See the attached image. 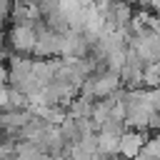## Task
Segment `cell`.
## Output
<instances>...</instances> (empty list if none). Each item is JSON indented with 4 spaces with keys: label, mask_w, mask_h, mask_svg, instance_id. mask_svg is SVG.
Instances as JSON below:
<instances>
[{
    "label": "cell",
    "mask_w": 160,
    "mask_h": 160,
    "mask_svg": "<svg viewBox=\"0 0 160 160\" xmlns=\"http://www.w3.org/2000/svg\"><path fill=\"white\" fill-rule=\"evenodd\" d=\"M40 155H45L42 142H35V140H20V142H15V160H38Z\"/></svg>",
    "instance_id": "obj_3"
},
{
    "label": "cell",
    "mask_w": 160,
    "mask_h": 160,
    "mask_svg": "<svg viewBox=\"0 0 160 160\" xmlns=\"http://www.w3.org/2000/svg\"><path fill=\"white\" fill-rule=\"evenodd\" d=\"M68 115L70 118H90L92 115V98H85V95L72 98L68 102Z\"/></svg>",
    "instance_id": "obj_5"
},
{
    "label": "cell",
    "mask_w": 160,
    "mask_h": 160,
    "mask_svg": "<svg viewBox=\"0 0 160 160\" xmlns=\"http://www.w3.org/2000/svg\"><path fill=\"white\" fill-rule=\"evenodd\" d=\"M35 40H38V30L32 25H12L10 32H8L10 48L20 55H30L32 48H35Z\"/></svg>",
    "instance_id": "obj_1"
},
{
    "label": "cell",
    "mask_w": 160,
    "mask_h": 160,
    "mask_svg": "<svg viewBox=\"0 0 160 160\" xmlns=\"http://www.w3.org/2000/svg\"><path fill=\"white\" fill-rule=\"evenodd\" d=\"M142 145H145V135L140 132V130H122L120 132V148H118V152L120 155H125V158H138V152L142 150Z\"/></svg>",
    "instance_id": "obj_2"
},
{
    "label": "cell",
    "mask_w": 160,
    "mask_h": 160,
    "mask_svg": "<svg viewBox=\"0 0 160 160\" xmlns=\"http://www.w3.org/2000/svg\"><path fill=\"white\" fill-rule=\"evenodd\" d=\"M120 148V135L115 132H98V160L105 158V155H115Z\"/></svg>",
    "instance_id": "obj_4"
},
{
    "label": "cell",
    "mask_w": 160,
    "mask_h": 160,
    "mask_svg": "<svg viewBox=\"0 0 160 160\" xmlns=\"http://www.w3.org/2000/svg\"><path fill=\"white\" fill-rule=\"evenodd\" d=\"M2 85H8V68L5 65H0V88Z\"/></svg>",
    "instance_id": "obj_6"
},
{
    "label": "cell",
    "mask_w": 160,
    "mask_h": 160,
    "mask_svg": "<svg viewBox=\"0 0 160 160\" xmlns=\"http://www.w3.org/2000/svg\"><path fill=\"white\" fill-rule=\"evenodd\" d=\"M2 42H5V35H2V30H0V50H2Z\"/></svg>",
    "instance_id": "obj_7"
}]
</instances>
